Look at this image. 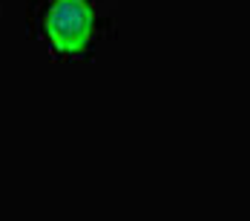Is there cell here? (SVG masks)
<instances>
[{"instance_id":"6da1fadb","label":"cell","mask_w":250,"mask_h":221,"mask_svg":"<svg viewBox=\"0 0 250 221\" xmlns=\"http://www.w3.org/2000/svg\"><path fill=\"white\" fill-rule=\"evenodd\" d=\"M32 29L61 58H81L104 35L95 0H32Z\"/></svg>"}]
</instances>
